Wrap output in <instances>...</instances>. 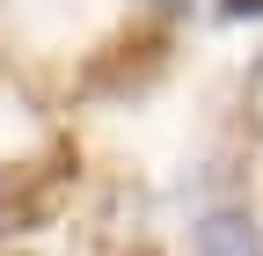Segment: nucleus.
<instances>
[{"instance_id":"nucleus-2","label":"nucleus","mask_w":263,"mask_h":256,"mask_svg":"<svg viewBox=\"0 0 263 256\" xmlns=\"http://www.w3.org/2000/svg\"><path fill=\"white\" fill-rule=\"evenodd\" d=\"M161 74H168V29H161V22L117 29V37L81 66V81H88L95 95H139V88H154Z\"/></svg>"},{"instance_id":"nucleus-5","label":"nucleus","mask_w":263,"mask_h":256,"mask_svg":"<svg viewBox=\"0 0 263 256\" xmlns=\"http://www.w3.org/2000/svg\"><path fill=\"white\" fill-rule=\"evenodd\" d=\"M249 103H256V110H263V66H256V74H249Z\"/></svg>"},{"instance_id":"nucleus-1","label":"nucleus","mask_w":263,"mask_h":256,"mask_svg":"<svg viewBox=\"0 0 263 256\" xmlns=\"http://www.w3.org/2000/svg\"><path fill=\"white\" fill-rule=\"evenodd\" d=\"M66 190H73V147H51L37 161H8L0 169V234H37L59 220Z\"/></svg>"},{"instance_id":"nucleus-3","label":"nucleus","mask_w":263,"mask_h":256,"mask_svg":"<svg viewBox=\"0 0 263 256\" xmlns=\"http://www.w3.org/2000/svg\"><path fill=\"white\" fill-rule=\"evenodd\" d=\"M197 256H263V234H256V220L249 212H205L197 220Z\"/></svg>"},{"instance_id":"nucleus-4","label":"nucleus","mask_w":263,"mask_h":256,"mask_svg":"<svg viewBox=\"0 0 263 256\" xmlns=\"http://www.w3.org/2000/svg\"><path fill=\"white\" fill-rule=\"evenodd\" d=\"M219 8L234 15V22H263V0H219Z\"/></svg>"},{"instance_id":"nucleus-6","label":"nucleus","mask_w":263,"mask_h":256,"mask_svg":"<svg viewBox=\"0 0 263 256\" xmlns=\"http://www.w3.org/2000/svg\"><path fill=\"white\" fill-rule=\"evenodd\" d=\"M146 8H190V0H146Z\"/></svg>"}]
</instances>
